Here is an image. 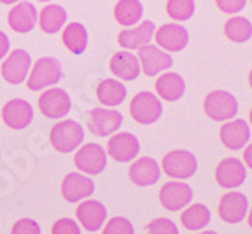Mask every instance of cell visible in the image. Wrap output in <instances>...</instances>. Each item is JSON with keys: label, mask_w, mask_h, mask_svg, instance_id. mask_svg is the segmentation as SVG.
Returning <instances> with one entry per match:
<instances>
[{"label": "cell", "mask_w": 252, "mask_h": 234, "mask_svg": "<svg viewBox=\"0 0 252 234\" xmlns=\"http://www.w3.org/2000/svg\"><path fill=\"white\" fill-rule=\"evenodd\" d=\"M249 85H251V88H252V69H251V72H249Z\"/></svg>", "instance_id": "obj_42"}, {"label": "cell", "mask_w": 252, "mask_h": 234, "mask_svg": "<svg viewBox=\"0 0 252 234\" xmlns=\"http://www.w3.org/2000/svg\"><path fill=\"white\" fill-rule=\"evenodd\" d=\"M9 51V37L0 30V60L4 58Z\"/></svg>", "instance_id": "obj_37"}, {"label": "cell", "mask_w": 252, "mask_h": 234, "mask_svg": "<svg viewBox=\"0 0 252 234\" xmlns=\"http://www.w3.org/2000/svg\"><path fill=\"white\" fill-rule=\"evenodd\" d=\"M2 4H5V5H11V4H18V0H0Z\"/></svg>", "instance_id": "obj_40"}, {"label": "cell", "mask_w": 252, "mask_h": 234, "mask_svg": "<svg viewBox=\"0 0 252 234\" xmlns=\"http://www.w3.org/2000/svg\"><path fill=\"white\" fill-rule=\"evenodd\" d=\"M145 233L147 234H180L178 233L177 224H175L173 220H169V218H164V217L154 218L152 222H148Z\"/></svg>", "instance_id": "obj_32"}, {"label": "cell", "mask_w": 252, "mask_h": 234, "mask_svg": "<svg viewBox=\"0 0 252 234\" xmlns=\"http://www.w3.org/2000/svg\"><path fill=\"white\" fill-rule=\"evenodd\" d=\"M39 2H48V0H39Z\"/></svg>", "instance_id": "obj_44"}, {"label": "cell", "mask_w": 252, "mask_h": 234, "mask_svg": "<svg viewBox=\"0 0 252 234\" xmlns=\"http://www.w3.org/2000/svg\"><path fill=\"white\" fill-rule=\"evenodd\" d=\"M206 117L214 121H229L238 113V100L227 90H214L203 102Z\"/></svg>", "instance_id": "obj_2"}, {"label": "cell", "mask_w": 252, "mask_h": 234, "mask_svg": "<svg viewBox=\"0 0 252 234\" xmlns=\"http://www.w3.org/2000/svg\"><path fill=\"white\" fill-rule=\"evenodd\" d=\"M215 5H217V9L220 13L238 14L247 5V0H215Z\"/></svg>", "instance_id": "obj_36"}, {"label": "cell", "mask_w": 252, "mask_h": 234, "mask_svg": "<svg viewBox=\"0 0 252 234\" xmlns=\"http://www.w3.org/2000/svg\"><path fill=\"white\" fill-rule=\"evenodd\" d=\"M71 97L62 88H51L41 93L39 97V109L46 118H63L71 111Z\"/></svg>", "instance_id": "obj_12"}, {"label": "cell", "mask_w": 252, "mask_h": 234, "mask_svg": "<svg viewBox=\"0 0 252 234\" xmlns=\"http://www.w3.org/2000/svg\"><path fill=\"white\" fill-rule=\"evenodd\" d=\"M219 136H220V143L226 148H229V150H242L251 141V127L242 118H235V120L226 121L220 127Z\"/></svg>", "instance_id": "obj_19"}, {"label": "cell", "mask_w": 252, "mask_h": 234, "mask_svg": "<svg viewBox=\"0 0 252 234\" xmlns=\"http://www.w3.org/2000/svg\"><path fill=\"white\" fill-rule=\"evenodd\" d=\"M109 69L117 76V80L122 81H134L141 72L139 60L132 51H117V53L109 58Z\"/></svg>", "instance_id": "obj_22"}, {"label": "cell", "mask_w": 252, "mask_h": 234, "mask_svg": "<svg viewBox=\"0 0 252 234\" xmlns=\"http://www.w3.org/2000/svg\"><path fill=\"white\" fill-rule=\"evenodd\" d=\"M51 234H81L78 222L72 218H60L51 227Z\"/></svg>", "instance_id": "obj_34"}, {"label": "cell", "mask_w": 252, "mask_h": 234, "mask_svg": "<svg viewBox=\"0 0 252 234\" xmlns=\"http://www.w3.org/2000/svg\"><path fill=\"white\" fill-rule=\"evenodd\" d=\"M126 97L127 88L118 80L106 78V80L99 81V85H97V99L106 108H117L126 100Z\"/></svg>", "instance_id": "obj_25"}, {"label": "cell", "mask_w": 252, "mask_h": 234, "mask_svg": "<svg viewBox=\"0 0 252 234\" xmlns=\"http://www.w3.org/2000/svg\"><path fill=\"white\" fill-rule=\"evenodd\" d=\"M192 187L184 181H169V183H164L162 188L159 192V201L160 205L168 211H182L184 208L192 203Z\"/></svg>", "instance_id": "obj_7"}, {"label": "cell", "mask_w": 252, "mask_h": 234, "mask_svg": "<svg viewBox=\"0 0 252 234\" xmlns=\"http://www.w3.org/2000/svg\"><path fill=\"white\" fill-rule=\"evenodd\" d=\"M247 180V167L238 159H222L215 167V181L222 188H238Z\"/></svg>", "instance_id": "obj_16"}, {"label": "cell", "mask_w": 252, "mask_h": 234, "mask_svg": "<svg viewBox=\"0 0 252 234\" xmlns=\"http://www.w3.org/2000/svg\"><path fill=\"white\" fill-rule=\"evenodd\" d=\"M251 2H252V0H251Z\"/></svg>", "instance_id": "obj_45"}, {"label": "cell", "mask_w": 252, "mask_h": 234, "mask_svg": "<svg viewBox=\"0 0 252 234\" xmlns=\"http://www.w3.org/2000/svg\"><path fill=\"white\" fill-rule=\"evenodd\" d=\"M124 123L122 113L111 108H94L89 115V130L99 138H106L117 132Z\"/></svg>", "instance_id": "obj_8"}, {"label": "cell", "mask_w": 252, "mask_h": 234, "mask_svg": "<svg viewBox=\"0 0 252 234\" xmlns=\"http://www.w3.org/2000/svg\"><path fill=\"white\" fill-rule=\"evenodd\" d=\"M74 164L85 175H101L108 164V153L101 145L89 143V145L78 148L74 155Z\"/></svg>", "instance_id": "obj_6"}, {"label": "cell", "mask_w": 252, "mask_h": 234, "mask_svg": "<svg viewBox=\"0 0 252 234\" xmlns=\"http://www.w3.org/2000/svg\"><path fill=\"white\" fill-rule=\"evenodd\" d=\"M30 65H32V60H30V55L25 50H14L13 53L9 55L7 58L4 60L2 67H0V72L4 76V80L11 85H20L29 78Z\"/></svg>", "instance_id": "obj_14"}, {"label": "cell", "mask_w": 252, "mask_h": 234, "mask_svg": "<svg viewBox=\"0 0 252 234\" xmlns=\"http://www.w3.org/2000/svg\"><path fill=\"white\" fill-rule=\"evenodd\" d=\"M160 178V166L152 157H141L129 167V180L138 187H152Z\"/></svg>", "instance_id": "obj_20"}, {"label": "cell", "mask_w": 252, "mask_h": 234, "mask_svg": "<svg viewBox=\"0 0 252 234\" xmlns=\"http://www.w3.org/2000/svg\"><path fill=\"white\" fill-rule=\"evenodd\" d=\"M9 27L18 33H29L37 23V11L30 2H20L7 14Z\"/></svg>", "instance_id": "obj_24"}, {"label": "cell", "mask_w": 252, "mask_h": 234, "mask_svg": "<svg viewBox=\"0 0 252 234\" xmlns=\"http://www.w3.org/2000/svg\"><path fill=\"white\" fill-rule=\"evenodd\" d=\"M219 217L226 224H240L247 217L249 211V201L245 194L238 190H229L224 194L219 201Z\"/></svg>", "instance_id": "obj_11"}, {"label": "cell", "mask_w": 252, "mask_h": 234, "mask_svg": "<svg viewBox=\"0 0 252 234\" xmlns=\"http://www.w3.org/2000/svg\"><path fill=\"white\" fill-rule=\"evenodd\" d=\"M139 139L130 132H115L108 141V153L117 162H130L139 153Z\"/></svg>", "instance_id": "obj_13"}, {"label": "cell", "mask_w": 252, "mask_h": 234, "mask_svg": "<svg viewBox=\"0 0 252 234\" xmlns=\"http://www.w3.org/2000/svg\"><path fill=\"white\" fill-rule=\"evenodd\" d=\"M156 41L160 50L168 53H178L185 50L189 44V32L180 23H166V25L156 29Z\"/></svg>", "instance_id": "obj_10"}, {"label": "cell", "mask_w": 252, "mask_h": 234, "mask_svg": "<svg viewBox=\"0 0 252 234\" xmlns=\"http://www.w3.org/2000/svg\"><path fill=\"white\" fill-rule=\"evenodd\" d=\"M102 234H134V226L126 217H113L104 226Z\"/></svg>", "instance_id": "obj_33"}, {"label": "cell", "mask_w": 252, "mask_h": 234, "mask_svg": "<svg viewBox=\"0 0 252 234\" xmlns=\"http://www.w3.org/2000/svg\"><path fill=\"white\" fill-rule=\"evenodd\" d=\"M212 220V213L208 206L196 203V205H189L187 208H184L180 215L182 226L187 231H201L205 229Z\"/></svg>", "instance_id": "obj_26"}, {"label": "cell", "mask_w": 252, "mask_h": 234, "mask_svg": "<svg viewBox=\"0 0 252 234\" xmlns=\"http://www.w3.org/2000/svg\"><path fill=\"white\" fill-rule=\"evenodd\" d=\"M60 190H62V197L67 203H80L92 196L95 185L90 176L80 175V173H69L62 180Z\"/></svg>", "instance_id": "obj_15"}, {"label": "cell", "mask_w": 252, "mask_h": 234, "mask_svg": "<svg viewBox=\"0 0 252 234\" xmlns=\"http://www.w3.org/2000/svg\"><path fill=\"white\" fill-rule=\"evenodd\" d=\"M224 35L231 42H247L252 37V23L244 16H233L224 23Z\"/></svg>", "instance_id": "obj_30"}, {"label": "cell", "mask_w": 252, "mask_h": 234, "mask_svg": "<svg viewBox=\"0 0 252 234\" xmlns=\"http://www.w3.org/2000/svg\"><path fill=\"white\" fill-rule=\"evenodd\" d=\"M166 13L175 21H187L196 13V2L194 0H168Z\"/></svg>", "instance_id": "obj_31"}, {"label": "cell", "mask_w": 252, "mask_h": 234, "mask_svg": "<svg viewBox=\"0 0 252 234\" xmlns=\"http://www.w3.org/2000/svg\"><path fill=\"white\" fill-rule=\"evenodd\" d=\"M249 120H251V125H252V109H251V113H249Z\"/></svg>", "instance_id": "obj_43"}, {"label": "cell", "mask_w": 252, "mask_h": 234, "mask_svg": "<svg viewBox=\"0 0 252 234\" xmlns=\"http://www.w3.org/2000/svg\"><path fill=\"white\" fill-rule=\"evenodd\" d=\"M115 20L122 27H134L143 20V4L139 0H118L115 5Z\"/></svg>", "instance_id": "obj_28"}, {"label": "cell", "mask_w": 252, "mask_h": 234, "mask_svg": "<svg viewBox=\"0 0 252 234\" xmlns=\"http://www.w3.org/2000/svg\"><path fill=\"white\" fill-rule=\"evenodd\" d=\"M247 222H249V226L252 227V208L247 211Z\"/></svg>", "instance_id": "obj_39"}, {"label": "cell", "mask_w": 252, "mask_h": 234, "mask_svg": "<svg viewBox=\"0 0 252 234\" xmlns=\"http://www.w3.org/2000/svg\"><path fill=\"white\" fill-rule=\"evenodd\" d=\"M60 78H62V65L59 60L55 57H42L32 67V72L27 80V87L32 92H37L42 88L57 85Z\"/></svg>", "instance_id": "obj_5"}, {"label": "cell", "mask_w": 252, "mask_h": 234, "mask_svg": "<svg viewBox=\"0 0 252 234\" xmlns=\"http://www.w3.org/2000/svg\"><path fill=\"white\" fill-rule=\"evenodd\" d=\"M11 234H41V226L32 218H21L13 226Z\"/></svg>", "instance_id": "obj_35"}, {"label": "cell", "mask_w": 252, "mask_h": 234, "mask_svg": "<svg viewBox=\"0 0 252 234\" xmlns=\"http://www.w3.org/2000/svg\"><path fill=\"white\" fill-rule=\"evenodd\" d=\"M2 120L7 127L14 130L27 129L34 120L32 104L25 99H13L2 108Z\"/></svg>", "instance_id": "obj_17"}, {"label": "cell", "mask_w": 252, "mask_h": 234, "mask_svg": "<svg viewBox=\"0 0 252 234\" xmlns=\"http://www.w3.org/2000/svg\"><path fill=\"white\" fill-rule=\"evenodd\" d=\"M85 139L83 127L74 120H60L50 132L51 146L60 153H71L81 146Z\"/></svg>", "instance_id": "obj_1"}, {"label": "cell", "mask_w": 252, "mask_h": 234, "mask_svg": "<svg viewBox=\"0 0 252 234\" xmlns=\"http://www.w3.org/2000/svg\"><path fill=\"white\" fill-rule=\"evenodd\" d=\"M160 169L175 180H189L198 171V159L189 150H171L164 155Z\"/></svg>", "instance_id": "obj_4"}, {"label": "cell", "mask_w": 252, "mask_h": 234, "mask_svg": "<svg viewBox=\"0 0 252 234\" xmlns=\"http://www.w3.org/2000/svg\"><path fill=\"white\" fill-rule=\"evenodd\" d=\"M185 93V81L178 72H164L156 81V95L166 102L180 100Z\"/></svg>", "instance_id": "obj_23"}, {"label": "cell", "mask_w": 252, "mask_h": 234, "mask_svg": "<svg viewBox=\"0 0 252 234\" xmlns=\"http://www.w3.org/2000/svg\"><path fill=\"white\" fill-rule=\"evenodd\" d=\"M62 41H63V46L67 48L71 53L80 55L89 46V32H87L85 25L72 21V23H69V25L63 29Z\"/></svg>", "instance_id": "obj_29"}, {"label": "cell", "mask_w": 252, "mask_h": 234, "mask_svg": "<svg viewBox=\"0 0 252 234\" xmlns=\"http://www.w3.org/2000/svg\"><path fill=\"white\" fill-rule=\"evenodd\" d=\"M154 35H156V23L150 20H143L139 25L126 29L118 33V44L127 51L139 50V48L150 44Z\"/></svg>", "instance_id": "obj_18"}, {"label": "cell", "mask_w": 252, "mask_h": 234, "mask_svg": "<svg viewBox=\"0 0 252 234\" xmlns=\"http://www.w3.org/2000/svg\"><path fill=\"white\" fill-rule=\"evenodd\" d=\"M37 21L44 33H57L65 25V21H67V11L62 5H57V4L44 5Z\"/></svg>", "instance_id": "obj_27"}, {"label": "cell", "mask_w": 252, "mask_h": 234, "mask_svg": "<svg viewBox=\"0 0 252 234\" xmlns=\"http://www.w3.org/2000/svg\"><path fill=\"white\" fill-rule=\"evenodd\" d=\"M108 211L106 206L99 201L94 199H85V203H80V206L76 208V218L81 226L90 233H95L102 227V224L106 222Z\"/></svg>", "instance_id": "obj_21"}, {"label": "cell", "mask_w": 252, "mask_h": 234, "mask_svg": "<svg viewBox=\"0 0 252 234\" xmlns=\"http://www.w3.org/2000/svg\"><path fill=\"white\" fill-rule=\"evenodd\" d=\"M196 234H217L215 231H201V233H196Z\"/></svg>", "instance_id": "obj_41"}, {"label": "cell", "mask_w": 252, "mask_h": 234, "mask_svg": "<svg viewBox=\"0 0 252 234\" xmlns=\"http://www.w3.org/2000/svg\"><path fill=\"white\" fill-rule=\"evenodd\" d=\"M130 118L139 125H152L162 115V102L152 92H139L130 99L129 104Z\"/></svg>", "instance_id": "obj_3"}, {"label": "cell", "mask_w": 252, "mask_h": 234, "mask_svg": "<svg viewBox=\"0 0 252 234\" xmlns=\"http://www.w3.org/2000/svg\"><path fill=\"white\" fill-rule=\"evenodd\" d=\"M138 60L141 65V71L145 76H157L160 72L168 71L173 65V57L168 51L160 50L159 46L154 44H147V46L138 50Z\"/></svg>", "instance_id": "obj_9"}, {"label": "cell", "mask_w": 252, "mask_h": 234, "mask_svg": "<svg viewBox=\"0 0 252 234\" xmlns=\"http://www.w3.org/2000/svg\"><path fill=\"white\" fill-rule=\"evenodd\" d=\"M244 164L252 169V143L245 148V151H244Z\"/></svg>", "instance_id": "obj_38"}]
</instances>
